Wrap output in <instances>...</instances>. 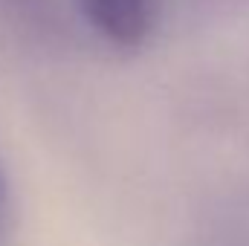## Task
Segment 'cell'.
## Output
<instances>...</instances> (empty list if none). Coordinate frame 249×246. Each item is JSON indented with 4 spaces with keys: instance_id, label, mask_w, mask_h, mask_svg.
Returning a JSON list of instances; mask_svg holds the SVG:
<instances>
[{
    "instance_id": "1",
    "label": "cell",
    "mask_w": 249,
    "mask_h": 246,
    "mask_svg": "<svg viewBox=\"0 0 249 246\" xmlns=\"http://www.w3.org/2000/svg\"><path fill=\"white\" fill-rule=\"evenodd\" d=\"M78 9L116 47H139L157 20V0H78Z\"/></svg>"
},
{
    "instance_id": "2",
    "label": "cell",
    "mask_w": 249,
    "mask_h": 246,
    "mask_svg": "<svg viewBox=\"0 0 249 246\" xmlns=\"http://www.w3.org/2000/svg\"><path fill=\"white\" fill-rule=\"evenodd\" d=\"M9 223H12V194H9V180H6V171H3V165H0V246L6 244Z\"/></svg>"
}]
</instances>
